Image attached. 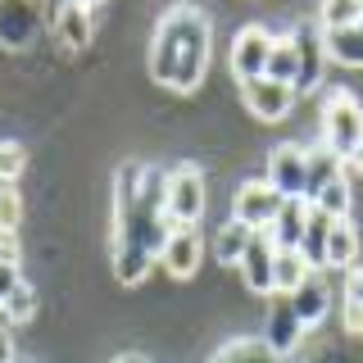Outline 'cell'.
<instances>
[{
  "label": "cell",
  "mask_w": 363,
  "mask_h": 363,
  "mask_svg": "<svg viewBox=\"0 0 363 363\" xmlns=\"http://www.w3.org/2000/svg\"><path fill=\"white\" fill-rule=\"evenodd\" d=\"M209 68V14L196 5H173L150 41V77L168 91H196Z\"/></svg>",
  "instance_id": "obj_1"
},
{
  "label": "cell",
  "mask_w": 363,
  "mask_h": 363,
  "mask_svg": "<svg viewBox=\"0 0 363 363\" xmlns=\"http://www.w3.org/2000/svg\"><path fill=\"white\" fill-rule=\"evenodd\" d=\"M323 145L336 159H350L354 145H363V105L340 86L323 96Z\"/></svg>",
  "instance_id": "obj_2"
},
{
  "label": "cell",
  "mask_w": 363,
  "mask_h": 363,
  "mask_svg": "<svg viewBox=\"0 0 363 363\" xmlns=\"http://www.w3.org/2000/svg\"><path fill=\"white\" fill-rule=\"evenodd\" d=\"M164 213H168V223L200 227V218H204V173H200L196 164H177V168H168Z\"/></svg>",
  "instance_id": "obj_3"
},
{
  "label": "cell",
  "mask_w": 363,
  "mask_h": 363,
  "mask_svg": "<svg viewBox=\"0 0 363 363\" xmlns=\"http://www.w3.org/2000/svg\"><path fill=\"white\" fill-rule=\"evenodd\" d=\"M277 209H281V196L272 191L268 177L241 182V186H236V196H232V218L245 223L250 232H268L272 218H277Z\"/></svg>",
  "instance_id": "obj_4"
},
{
  "label": "cell",
  "mask_w": 363,
  "mask_h": 363,
  "mask_svg": "<svg viewBox=\"0 0 363 363\" xmlns=\"http://www.w3.org/2000/svg\"><path fill=\"white\" fill-rule=\"evenodd\" d=\"M200 259H204V236H200V227H182V223L168 227L164 245H159V264H164L168 277H173V281L196 277Z\"/></svg>",
  "instance_id": "obj_5"
},
{
  "label": "cell",
  "mask_w": 363,
  "mask_h": 363,
  "mask_svg": "<svg viewBox=\"0 0 363 363\" xmlns=\"http://www.w3.org/2000/svg\"><path fill=\"white\" fill-rule=\"evenodd\" d=\"M272 32L259 28V23H250L232 37V55H227V64H232L236 82H255V77L268 73V55H272Z\"/></svg>",
  "instance_id": "obj_6"
},
{
  "label": "cell",
  "mask_w": 363,
  "mask_h": 363,
  "mask_svg": "<svg viewBox=\"0 0 363 363\" xmlns=\"http://www.w3.org/2000/svg\"><path fill=\"white\" fill-rule=\"evenodd\" d=\"M272 191H277L281 200H304V186H309V150H300V145H277V150L268 155V173Z\"/></svg>",
  "instance_id": "obj_7"
},
{
  "label": "cell",
  "mask_w": 363,
  "mask_h": 363,
  "mask_svg": "<svg viewBox=\"0 0 363 363\" xmlns=\"http://www.w3.org/2000/svg\"><path fill=\"white\" fill-rule=\"evenodd\" d=\"M241 100L259 123H281V118H291V109H295L300 96H295V86H286V82L255 77V82H241Z\"/></svg>",
  "instance_id": "obj_8"
},
{
  "label": "cell",
  "mask_w": 363,
  "mask_h": 363,
  "mask_svg": "<svg viewBox=\"0 0 363 363\" xmlns=\"http://www.w3.org/2000/svg\"><path fill=\"white\" fill-rule=\"evenodd\" d=\"M291 37H295V55H300V82H295V96H304V91L323 86L327 45H323V28H313V23H300Z\"/></svg>",
  "instance_id": "obj_9"
},
{
  "label": "cell",
  "mask_w": 363,
  "mask_h": 363,
  "mask_svg": "<svg viewBox=\"0 0 363 363\" xmlns=\"http://www.w3.org/2000/svg\"><path fill=\"white\" fill-rule=\"evenodd\" d=\"M272 264H277V245L268 241V232H255V241L245 245L241 264H236L255 295H272Z\"/></svg>",
  "instance_id": "obj_10"
},
{
  "label": "cell",
  "mask_w": 363,
  "mask_h": 363,
  "mask_svg": "<svg viewBox=\"0 0 363 363\" xmlns=\"http://www.w3.org/2000/svg\"><path fill=\"white\" fill-rule=\"evenodd\" d=\"M300 336H304V323H300V313L291 309V300L286 295H277V304L268 309V327H264V340H268V350L272 354H291L295 345H300Z\"/></svg>",
  "instance_id": "obj_11"
},
{
  "label": "cell",
  "mask_w": 363,
  "mask_h": 363,
  "mask_svg": "<svg viewBox=\"0 0 363 363\" xmlns=\"http://www.w3.org/2000/svg\"><path fill=\"white\" fill-rule=\"evenodd\" d=\"M304 227H309V200H281L277 218L268 227V241L277 250H300Z\"/></svg>",
  "instance_id": "obj_12"
},
{
  "label": "cell",
  "mask_w": 363,
  "mask_h": 363,
  "mask_svg": "<svg viewBox=\"0 0 363 363\" xmlns=\"http://www.w3.org/2000/svg\"><path fill=\"white\" fill-rule=\"evenodd\" d=\"M323 45H327V64L363 68V23H350V28H323Z\"/></svg>",
  "instance_id": "obj_13"
},
{
  "label": "cell",
  "mask_w": 363,
  "mask_h": 363,
  "mask_svg": "<svg viewBox=\"0 0 363 363\" xmlns=\"http://www.w3.org/2000/svg\"><path fill=\"white\" fill-rule=\"evenodd\" d=\"M359 232H354V223L350 218H336L332 223V232H327V268H336V272H350V268H359Z\"/></svg>",
  "instance_id": "obj_14"
},
{
  "label": "cell",
  "mask_w": 363,
  "mask_h": 363,
  "mask_svg": "<svg viewBox=\"0 0 363 363\" xmlns=\"http://www.w3.org/2000/svg\"><path fill=\"white\" fill-rule=\"evenodd\" d=\"M55 37H60L64 50H86V41H91V9L77 5V0H64L60 14H55Z\"/></svg>",
  "instance_id": "obj_15"
},
{
  "label": "cell",
  "mask_w": 363,
  "mask_h": 363,
  "mask_svg": "<svg viewBox=\"0 0 363 363\" xmlns=\"http://www.w3.org/2000/svg\"><path fill=\"white\" fill-rule=\"evenodd\" d=\"M309 277H313V264L300 255V250H277V264H272V295H295Z\"/></svg>",
  "instance_id": "obj_16"
},
{
  "label": "cell",
  "mask_w": 363,
  "mask_h": 363,
  "mask_svg": "<svg viewBox=\"0 0 363 363\" xmlns=\"http://www.w3.org/2000/svg\"><path fill=\"white\" fill-rule=\"evenodd\" d=\"M286 300H291V309L300 313V323H304V327H318V323L327 318V309H332V300H327V281L318 277V272H313V277L304 281V286L295 291V295H286Z\"/></svg>",
  "instance_id": "obj_17"
},
{
  "label": "cell",
  "mask_w": 363,
  "mask_h": 363,
  "mask_svg": "<svg viewBox=\"0 0 363 363\" xmlns=\"http://www.w3.org/2000/svg\"><path fill=\"white\" fill-rule=\"evenodd\" d=\"M255 241V232H250L245 223H236V218H227L218 232H213V259H218V264H227V268H236L241 264V255H245V245Z\"/></svg>",
  "instance_id": "obj_18"
},
{
  "label": "cell",
  "mask_w": 363,
  "mask_h": 363,
  "mask_svg": "<svg viewBox=\"0 0 363 363\" xmlns=\"http://www.w3.org/2000/svg\"><path fill=\"white\" fill-rule=\"evenodd\" d=\"M209 363H277V354L268 350L264 336H236V340H227V345L213 350Z\"/></svg>",
  "instance_id": "obj_19"
},
{
  "label": "cell",
  "mask_w": 363,
  "mask_h": 363,
  "mask_svg": "<svg viewBox=\"0 0 363 363\" xmlns=\"http://www.w3.org/2000/svg\"><path fill=\"white\" fill-rule=\"evenodd\" d=\"M332 213H323L318 204H309V227H304V241H300V255L313 264V272H323L327 264V232H332Z\"/></svg>",
  "instance_id": "obj_20"
},
{
  "label": "cell",
  "mask_w": 363,
  "mask_h": 363,
  "mask_svg": "<svg viewBox=\"0 0 363 363\" xmlns=\"http://www.w3.org/2000/svg\"><path fill=\"white\" fill-rule=\"evenodd\" d=\"M264 77H272V82H286V86H295L300 82V55H295V37L286 32V37H277L272 41V55H268V73Z\"/></svg>",
  "instance_id": "obj_21"
},
{
  "label": "cell",
  "mask_w": 363,
  "mask_h": 363,
  "mask_svg": "<svg viewBox=\"0 0 363 363\" xmlns=\"http://www.w3.org/2000/svg\"><path fill=\"white\" fill-rule=\"evenodd\" d=\"M340 173H345V164H340L327 145H323V150H309V186H304V200H313L318 191H323L332 177H340Z\"/></svg>",
  "instance_id": "obj_22"
},
{
  "label": "cell",
  "mask_w": 363,
  "mask_h": 363,
  "mask_svg": "<svg viewBox=\"0 0 363 363\" xmlns=\"http://www.w3.org/2000/svg\"><path fill=\"white\" fill-rule=\"evenodd\" d=\"M350 200H354V191H350V177L340 173V177H332L323 191L309 200V204H318L323 213H332V218H350Z\"/></svg>",
  "instance_id": "obj_23"
},
{
  "label": "cell",
  "mask_w": 363,
  "mask_h": 363,
  "mask_svg": "<svg viewBox=\"0 0 363 363\" xmlns=\"http://www.w3.org/2000/svg\"><path fill=\"white\" fill-rule=\"evenodd\" d=\"M363 23V0H323L318 5V28H350Z\"/></svg>",
  "instance_id": "obj_24"
},
{
  "label": "cell",
  "mask_w": 363,
  "mask_h": 363,
  "mask_svg": "<svg viewBox=\"0 0 363 363\" xmlns=\"http://www.w3.org/2000/svg\"><path fill=\"white\" fill-rule=\"evenodd\" d=\"M0 309H5V323L9 327H23V323H32V318H37V291L28 286V281H23V286L9 295L5 304H0Z\"/></svg>",
  "instance_id": "obj_25"
},
{
  "label": "cell",
  "mask_w": 363,
  "mask_h": 363,
  "mask_svg": "<svg viewBox=\"0 0 363 363\" xmlns=\"http://www.w3.org/2000/svg\"><path fill=\"white\" fill-rule=\"evenodd\" d=\"M18 218H23V196L14 182H0V232L14 236L18 232Z\"/></svg>",
  "instance_id": "obj_26"
},
{
  "label": "cell",
  "mask_w": 363,
  "mask_h": 363,
  "mask_svg": "<svg viewBox=\"0 0 363 363\" xmlns=\"http://www.w3.org/2000/svg\"><path fill=\"white\" fill-rule=\"evenodd\" d=\"M23 168H28V145L0 141V182H18Z\"/></svg>",
  "instance_id": "obj_27"
},
{
  "label": "cell",
  "mask_w": 363,
  "mask_h": 363,
  "mask_svg": "<svg viewBox=\"0 0 363 363\" xmlns=\"http://www.w3.org/2000/svg\"><path fill=\"white\" fill-rule=\"evenodd\" d=\"M23 286V272H18V264L14 259H0V304L9 300V295H14Z\"/></svg>",
  "instance_id": "obj_28"
},
{
  "label": "cell",
  "mask_w": 363,
  "mask_h": 363,
  "mask_svg": "<svg viewBox=\"0 0 363 363\" xmlns=\"http://www.w3.org/2000/svg\"><path fill=\"white\" fill-rule=\"evenodd\" d=\"M340 318H345V332H363V300H350L345 295V304H340Z\"/></svg>",
  "instance_id": "obj_29"
},
{
  "label": "cell",
  "mask_w": 363,
  "mask_h": 363,
  "mask_svg": "<svg viewBox=\"0 0 363 363\" xmlns=\"http://www.w3.org/2000/svg\"><path fill=\"white\" fill-rule=\"evenodd\" d=\"M340 164H345V177H363V145H354V155L340 159Z\"/></svg>",
  "instance_id": "obj_30"
},
{
  "label": "cell",
  "mask_w": 363,
  "mask_h": 363,
  "mask_svg": "<svg viewBox=\"0 0 363 363\" xmlns=\"http://www.w3.org/2000/svg\"><path fill=\"white\" fill-rule=\"evenodd\" d=\"M0 259H14V264H18V241L9 232H0Z\"/></svg>",
  "instance_id": "obj_31"
},
{
  "label": "cell",
  "mask_w": 363,
  "mask_h": 363,
  "mask_svg": "<svg viewBox=\"0 0 363 363\" xmlns=\"http://www.w3.org/2000/svg\"><path fill=\"white\" fill-rule=\"evenodd\" d=\"M0 363H14V340H9V332H0Z\"/></svg>",
  "instance_id": "obj_32"
},
{
  "label": "cell",
  "mask_w": 363,
  "mask_h": 363,
  "mask_svg": "<svg viewBox=\"0 0 363 363\" xmlns=\"http://www.w3.org/2000/svg\"><path fill=\"white\" fill-rule=\"evenodd\" d=\"M109 363H150L145 354H118V359H109Z\"/></svg>",
  "instance_id": "obj_33"
},
{
  "label": "cell",
  "mask_w": 363,
  "mask_h": 363,
  "mask_svg": "<svg viewBox=\"0 0 363 363\" xmlns=\"http://www.w3.org/2000/svg\"><path fill=\"white\" fill-rule=\"evenodd\" d=\"M77 5H86V9H96V5H105V0H77Z\"/></svg>",
  "instance_id": "obj_34"
},
{
  "label": "cell",
  "mask_w": 363,
  "mask_h": 363,
  "mask_svg": "<svg viewBox=\"0 0 363 363\" xmlns=\"http://www.w3.org/2000/svg\"><path fill=\"white\" fill-rule=\"evenodd\" d=\"M0 332H9V323H5V309H0Z\"/></svg>",
  "instance_id": "obj_35"
}]
</instances>
